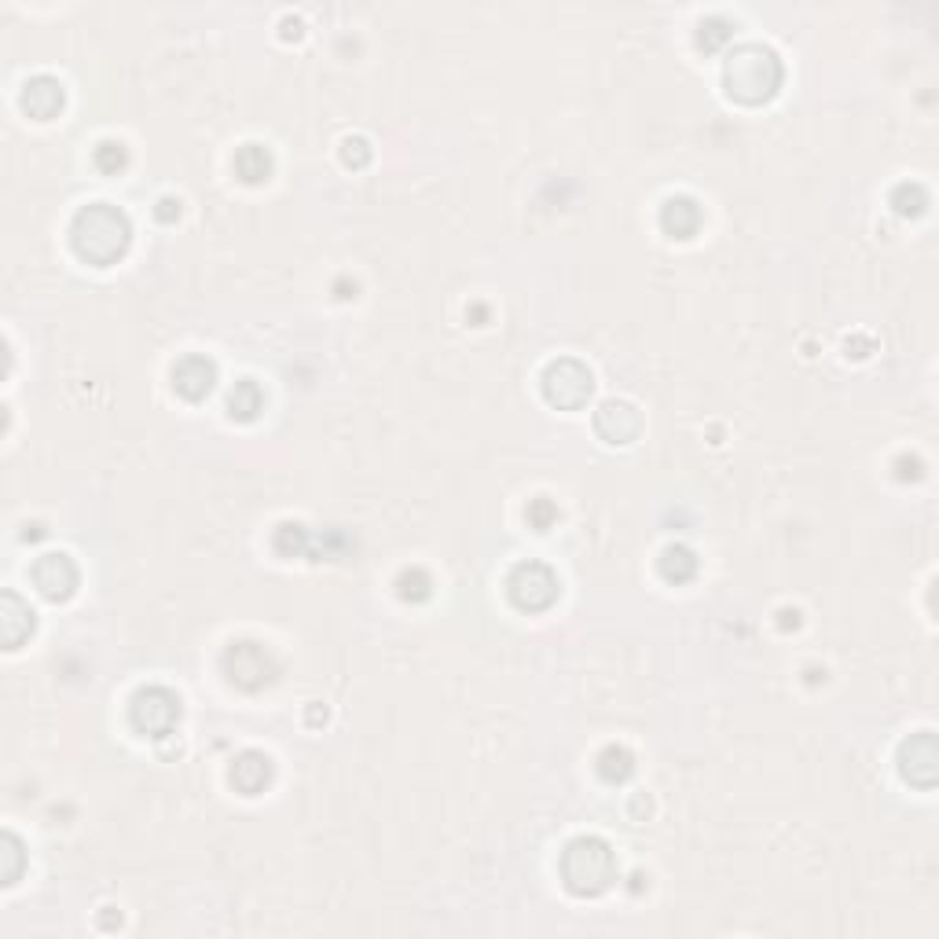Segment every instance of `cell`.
Here are the masks:
<instances>
[{"mask_svg": "<svg viewBox=\"0 0 939 939\" xmlns=\"http://www.w3.org/2000/svg\"><path fill=\"white\" fill-rule=\"evenodd\" d=\"M220 664H225V675L236 686H243V690H261V686H268L276 680L279 664L276 657L265 650L261 643H236L228 646L225 657H220Z\"/></svg>", "mask_w": 939, "mask_h": 939, "instance_id": "obj_7", "label": "cell"}, {"mask_svg": "<svg viewBox=\"0 0 939 939\" xmlns=\"http://www.w3.org/2000/svg\"><path fill=\"white\" fill-rule=\"evenodd\" d=\"M925 206H928V191L922 183H899L892 191V210L899 217H922Z\"/></svg>", "mask_w": 939, "mask_h": 939, "instance_id": "obj_22", "label": "cell"}, {"mask_svg": "<svg viewBox=\"0 0 939 939\" xmlns=\"http://www.w3.org/2000/svg\"><path fill=\"white\" fill-rule=\"evenodd\" d=\"M30 580L48 602H66V598H74L77 584H81V573H77L71 555H63V550H48V555L34 561Z\"/></svg>", "mask_w": 939, "mask_h": 939, "instance_id": "obj_8", "label": "cell"}, {"mask_svg": "<svg viewBox=\"0 0 939 939\" xmlns=\"http://www.w3.org/2000/svg\"><path fill=\"white\" fill-rule=\"evenodd\" d=\"M129 723L143 738H169L180 723V697L166 686H143L129 705Z\"/></svg>", "mask_w": 939, "mask_h": 939, "instance_id": "obj_4", "label": "cell"}, {"mask_svg": "<svg viewBox=\"0 0 939 939\" xmlns=\"http://www.w3.org/2000/svg\"><path fill=\"white\" fill-rule=\"evenodd\" d=\"M396 587H401V598H408V602H426L430 598V576L422 569H404Z\"/></svg>", "mask_w": 939, "mask_h": 939, "instance_id": "obj_25", "label": "cell"}, {"mask_svg": "<svg viewBox=\"0 0 939 939\" xmlns=\"http://www.w3.org/2000/svg\"><path fill=\"white\" fill-rule=\"evenodd\" d=\"M632 771H635V757L624 745H606V749L598 752V774H602V782H609V786H621V782L632 778Z\"/></svg>", "mask_w": 939, "mask_h": 939, "instance_id": "obj_19", "label": "cell"}, {"mask_svg": "<svg viewBox=\"0 0 939 939\" xmlns=\"http://www.w3.org/2000/svg\"><path fill=\"white\" fill-rule=\"evenodd\" d=\"M287 30H283V37H302V23H297V18H287Z\"/></svg>", "mask_w": 939, "mask_h": 939, "instance_id": "obj_29", "label": "cell"}, {"mask_svg": "<svg viewBox=\"0 0 939 939\" xmlns=\"http://www.w3.org/2000/svg\"><path fill=\"white\" fill-rule=\"evenodd\" d=\"M265 408V393L254 379H239L228 393V415L239 422H254L257 411Z\"/></svg>", "mask_w": 939, "mask_h": 939, "instance_id": "obj_16", "label": "cell"}, {"mask_svg": "<svg viewBox=\"0 0 939 939\" xmlns=\"http://www.w3.org/2000/svg\"><path fill=\"white\" fill-rule=\"evenodd\" d=\"M92 162L96 169L106 173V177H114V173H122L125 166H129V151H125L122 140H100L92 151Z\"/></svg>", "mask_w": 939, "mask_h": 939, "instance_id": "obj_21", "label": "cell"}, {"mask_svg": "<svg viewBox=\"0 0 939 939\" xmlns=\"http://www.w3.org/2000/svg\"><path fill=\"white\" fill-rule=\"evenodd\" d=\"M217 385V364L210 356H183V360L173 367V390H177L183 401H206Z\"/></svg>", "mask_w": 939, "mask_h": 939, "instance_id": "obj_12", "label": "cell"}, {"mask_svg": "<svg viewBox=\"0 0 939 939\" xmlns=\"http://www.w3.org/2000/svg\"><path fill=\"white\" fill-rule=\"evenodd\" d=\"M558 521V507L550 499H532L529 503V525L532 529H540V532H547L550 525H555Z\"/></svg>", "mask_w": 939, "mask_h": 939, "instance_id": "obj_27", "label": "cell"}, {"mask_svg": "<svg viewBox=\"0 0 939 939\" xmlns=\"http://www.w3.org/2000/svg\"><path fill=\"white\" fill-rule=\"evenodd\" d=\"M782 77H786V71H782L778 52L767 45H738L727 55V66H723V85H727L731 100L745 106L767 103L782 89Z\"/></svg>", "mask_w": 939, "mask_h": 939, "instance_id": "obj_2", "label": "cell"}, {"mask_svg": "<svg viewBox=\"0 0 939 939\" xmlns=\"http://www.w3.org/2000/svg\"><path fill=\"white\" fill-rule=\"evenodd\" d=\"M661 228L672 239H690L701 228V206L690 195H672L661 206Z\"/></svg>", "mask_w": 939, "mask_h": 939, "instance_id": "obj_15", "label": "cell"}, {"mask_svg": "<svg viewBox=\"0 0 939 939\" xmlns=\"http://www.w3.org/2000/svg\"><path fill=\"white\" fill-rule=\"evenodd\" d=\"M595 390V379L584 364L573 356H561V360L547 364L544 371V396L547 404H555L561 411H580L587 404V396Z\"/></svg>", "mask_w": 939, "mask_h": 939, "instance_id": "obj_6", "label": "cell"}, {"mask_svg": "<svg viewBox=\"0 0 939 939\" xmlns=\"http://www.w3.org/2000/svg\"><path fill=\"white\" fill-rule=\"evenodd\" d=\"M734 37V23L727 15H709L701 26H697V45L705 48V52H720V48H727Z\"/></svg>", "mask_w": 939, "mask_h": 939, "instance_id": "obj_20", "label": "cell"}, {"mask_svg": "<svg viewBox=\"0 0 939 939\" xmlns=\"http://www.w3.org/2000/svg\"><path fill=\"white\" fill-rule=\"evenodd\" d=\"M936 738L932 731H922L914 734V738H906L903 745H899V774L910 782V786H922L928 789L936 782Z\"/></svg>", "mask_w": 939, "mask_h": 939, "instance_id": "obj_9", "label": "cell"}, {"mask_svg": "<svg viewBox=\"0 0 939 939\" xmlns=\"http://www.w3.org/2000/svg\"><path fill=\"white\" fill-rule=\"evenodd\" d=\"M66 103V89L60 77L52 74H34L30 81L23 85V92H18V106H23V114H30L34 122H52L55 114L63 111Z\"/></svg>", "mask_w": 939, "mask_h": 939, "instance_id": "obj_10", "label": "cell"}, {"mask_svg": "<svg viewBox=\"0 0 939 939\" xmlns=\"http://www.w3.org/2000/svg\"><path fill=\"white\" fill-rule=\"evenodd\" d=\"M154 217H158L162 225H173V220L180 217V202H177V199H158V206H154Z\"/></svg>", "mask_w": 939, "mask_h": 939, "instance_id": "obj_28", "label": "cell"}, {"mask_svg": "<svg viewBox=\"0 0 939 939\" xmlns=\"http://www.w3.org/2000/svg\"><path fill=\"white\" fill-rule=\"evenodd\" d=\"M558 870L573 896H602L617 880V855L602 837H576L561 851Z\"/></svg>", "mask_w": 939, "mask_h": 939, "instance_id": "obj_3", "label": "cell"}, {"mask_svg": "<svg viewBox=\"0 0 939 939\" xmlns=\"http://www.w3.org/2000/svg\"><path fill=\"white\" fill-rule=\"evenodd\" d=\"M34 609L23 602L15 592L0 595V632H4V646L8 650H18L26 638L34 635Z\"/></svg>", "mask_w": 939, "mask_h": 939, "instance_id": "obj_13", "label": "cell"}, {"mask_svg": "<svg viewBox=\"0 0 939 939\" xmlns=\"http://www.w3.org/2000/svg\"><path fill=\"white\" fill-rule=\"evenodd\" d=\"M657 566H661V576L668 580V584H686V580H694V573H697V555L683 544H668L661 550V561H657Z\"/></svg>", "mask_w": 939, "mask_h": 939, "instance_id": "obj_18", "label": "cell"}, {"mask_svg": "<svg viewBox=\"0 0 939 939\" xmlns=\"http://www.w3.org/2000/svg\"><path fill=\"white\" fill-rule=\"evenodd\" d=\"M236 177L246 180V183H261L272 177V154H268V148H261V143H243V148L236 151Z\"/></svg>", "mask_w": 939, "mask_h": 939, "instance_id": "obj_17", "label": "cell"}, {"mask_svg": "<svg viewBox=\"0 0 939 939\" xmlns=\"http://www.w3.org/2000/svg\"><path fill=\"white\" fill-rule=\"evenodd\" d=\"M0 848H4V851H0V855H4V885H15L18 874H23V863H26L23 840H18L15 834H4Z\"/></svg>", "mask_w": 939, "mask_h": 939, "instance_id": "obj_24", "label": "cell"}, {"mask_svg": "<svg viewBox=\"0 0 939 939\" xmlns=\"http://www.w3.org/2000/svg\"><path fill=\"white\" fill-rule=\"evenodd\" d=\"M558 576L555 569L544 566V561H521V566L510 569L507 576V595L510 602L525 613H540V609H550L558 598Z\"/></svg>", "mask_w": 939, "mask_h": 939, "instance_id": "obj_5", "label": "cell"}, {"mask_svg": "<svg viewBox=\"0 0 939 939\" xmlns=\"http://www.w3.org/2000/svg\"><path fill=\"white\" fill-rule=\"evenodd\" d=\"M272 782V760L257 749H246L243 757H236L231 763V786H236L243 797H257V792L268 789Z\"/></svg>", "mask_w": 939, "mask_h": 939, "instance_id": "obj_14", "label": "cell"}, {"mask_svg": "<svg viewBox=\"0 0 939 939\" xmlns=\"http://www.w3.org/2000/svg\"><path fill=\"white\" fill-rule=\"evenodd\" d=\"M595 430L609 444H632L643 433V415L627 401H606L595 411Z\"/></svg>", "mask_w": 939, "mask_h": 939, "instance_id": "obj_11", "label": "cell"}, {"mask_svg": "<svg viewBox=\"0 0 939 939\" xmlns=\"http://www.w3.org/2000/svg\"><path fill=\"white\" fill-rule=\"evenodd\" d=\"M132 243V225L125 217V210L111 206V202H89L74 213L71 220V246L74 254L89 265L103 268L125 257V250Z\"/></svg>", "mask_w": 939, "mask_h": 939, "instance_id": "obj_1", "label": "cell"}, {"mask_svg": "<svg viewBox=\"0 0 939 939\" xmlns=\"http://www.w3.org/2000/svg\"><path fill=\"white\" fill-rule=\"evenodd\" d=\"M342 162L348 169H364L371 162V143L364 137H345L342 140Z\"/></svg>", "mask_w": 939, "mask_h": 939, "instance_id": "obj_26", "label": "cell"}, {"mask_svg": "<svg viewBox=\"0 0 939 939\" xmlns=\"http://www.w3.org/2000/svg\"><path fill=\"white\" fill-rule=\"evenodd\" d=\"M308 544H313V536L305 532V525H290V521H287V525L276 529V550H279V555L297 558V555H305Z\"/></svg>", "mask_w": 939, "mask_h": 939, "instance_id": "obj_23", "label": "cell"}]
</instances>
